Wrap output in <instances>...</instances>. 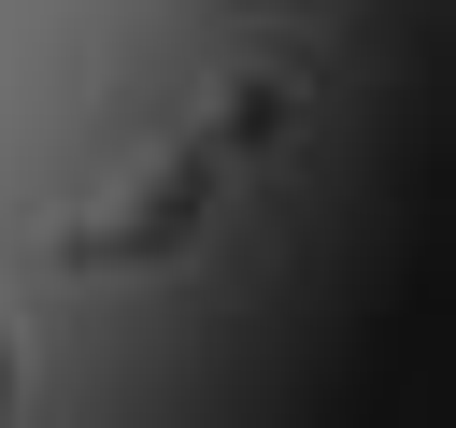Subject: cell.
<instances>
[{
	"label": "cell",
	"instance_id": "cell-2",
	"mask_svg": "<svg viewBox=\"0 0 456 428\" xmlns=\"http://www.w3.org/2000/svg\"><path fill=\"white\" fill-rule=\"evenodd\" d=\"M285 114H299V100H285V86H256V71H242V86H228V114H214V143H228V157H242V143H271V128H285Z\"/></svg>",
	"mask_w": 456,
	"mask_h": 428
},
{
	"label": "cell",
	"instance_id": "cell-3",
	"mask_svg": "<svg viewBox=\"0 0 456 428\" xmlns=\"http://www.w3.org/2000/svg\"><path fill=\"white\" fill-rule=\"evenodd\" d=\"M14 399H28V342H14V314H0V428H14Z\"/></svg>",
	"mask_w": 456,
	"mask_h": 428
},
{
	"label": "cell",
	"instance_id": "cell-1",
	"mask_svg": "<svg viewBox=\"0 0 456 428\" xmlns=\"http://www.w3.org/2000/svg\"><path fill=\"white\" fill-rule=\"evenodd\" d=\"M214 171H228V143H214V128H200V143H171V157H157L128 200H100V214H86L57 257H71V271H142V257H185V243H200Z\"/></svg>",
	"mask_w": 456,
	"mask_h": 428
}]
</instances>
